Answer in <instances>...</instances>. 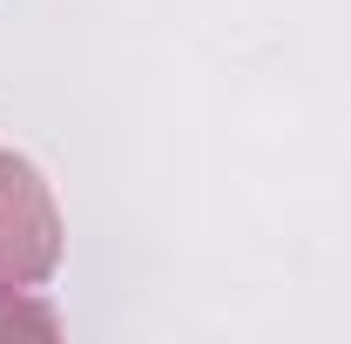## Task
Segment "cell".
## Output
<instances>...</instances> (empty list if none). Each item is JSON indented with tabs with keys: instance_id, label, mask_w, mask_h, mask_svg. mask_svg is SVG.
Segmentation results:
<instances>
[{
	"instance_id": "cell-2",
	"label": "cell",
	"mask_w": 351,
	"mask_h": 344,
	"mask_svg": "<svg viewBox=\"0 0 351 344\" xmlns=\"http://www.w3.org/2000/svg\"><path fill=\"white\" fill-rule=\"evenodd\" d=\"M61 317L41 297H27L21 284H0V338H54Z\"/></svg>"
},
{
	"instance_id": "cell-1",
	"label": "cell",
	"mask_w": 351,
	"mask_h": 344,
	"mask_svg": "<svg viewBox=\"0 0 351 344\" xmlns=\"http://www.w3.org/2000/svg\"><path fill=\"white\" fill-rule=\"evenodd\" d=\"M61 263V210L27 156H0V284L34 291Z\"/></svg>"
}]
</instances>
